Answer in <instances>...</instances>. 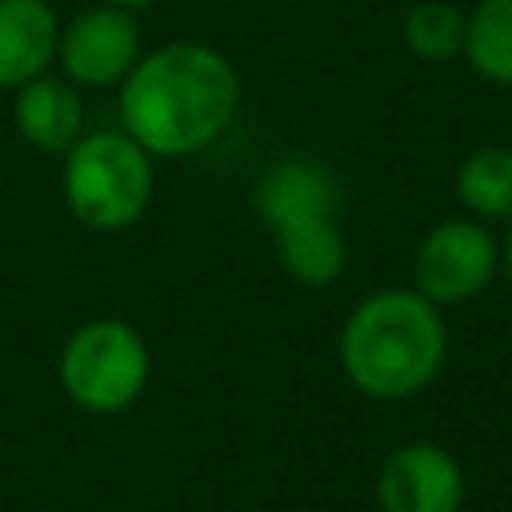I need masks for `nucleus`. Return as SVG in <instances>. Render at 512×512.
Returning <instances> with one entry per match:
<instances>
[{"label":"nucleus","mask_w":512,"mask_h":512,"mask_svg":"<svg viewBox=\"0 0 512 512\" xmlns=\"http://www.w3.org/2000/svg\"><path fill=\"white\" fill-rule=\"evenodd\" d=\"M56 48V12L44 0H0V88L36 80Z\"/></svg>","instance_id":"8"},{"label":"nucleus","mask_w":512,"mask_h":512,"mask_svg":"<svg viewBox=\"0 0 512 512\" xmlns=\"http://www.w3.org/2000/svg\"><path fill=\"white\" fill-rule=\"evenodd\" d=\"M240 104L228 56L208 44H164L124 76L120 120L148 156H192L208 148Z\"/></svg>","instance_id":"1"},{"label":"nucleus","mask_w":512,"mask_h":512,"mask_svg":"<svg viewBox=\"0 0 512 512\" xmlns=\"http://www.w3.org/2000/svg\"><path fill=\"white\" fill-rule=\"evenodd\" d=\"M272 232H276V256L296 280L320 288L344 272V240H340L332 212L292 216V220L272 224Z\"/></svg>","instance_id":"10"},{"label":"nucleus","mask_w":512,"mask_h":512,"mask_svg":"<svg viewBox=\"0 0 512 512\" xmlns=\"http://www.w3.org/2000/svg\"><path fill=\"white\" fill-rule=\"evenodd\" d=\"M460 200L484 220H512V148H480L464 160L456 180Z\"/></svg>","instance_id":"13"},{"label":"nucleus","mask_w":512,"mask_h":512,"mask_svg":"<svg viewBox=\"0 0 512 512\" xmlns=\"http://www.w3.org/2000/svg\"><path fill=\"white\" fill-rule=\"evenodd\" d=\"M136 52H140V28L120 4H100L80 12L60 40V60L68 80L84 88H104L112 80H124L136 64Z\"/></svg>","instance_id":"6"},{"label":"nucleus","mask_w":512,"mask_h":512,"mask_svg":"<svg viewBox=\"0 0 512 512\" xmlns=\"http://www.w3.org/2000/svg\"><path fill=\"white\" fill-rule=\"evenodd\" d=\"M256 208L264 224H280L292 216L332 212L336 208V184L324 164L316 160H280L272 164L256 184Z\"/></svg>","instance_id":"11"},{"label":"nucleus","mask_w":512,"mask_h":512,"mask_svg":"<svg viewBox=\"0 0 512 512\" xmlns=\"http://www.w3.org/2000/svg\"><path fill=\"white\" fill-rule=\"evenodd\" d=\"M468 16L456 4L424 0L404 16V40L420 60H448L464 48Z\"/></svg>","instance_id":"14"},{"label":"nucleus","mask_w":512,"mask_h":512,"mask_svg":"<svg viewBox=\"0 0 512 512\" xmlns=\"http://www.w3.org/2000/svg\"><path fill=\"white\" fill-rule=\"evenodd\" d=\"M348 380L372 400L420 392L444 360V320L420 292L388 288L356 304L340 336Z\"/></svg>","instance_id":"2"},{"label":"nucleus","mask_w":512,"mask_h":512,"mask_svg":"<svg viewBox=\"0 0 512 512\" xmlns=\"http://www.w3.org/2000/svg\"><path fill=\"white\" fill-rule=\"evenodd\" d=\"M376 492L384 512H460L464 472L436 444H404L388 456Z\"/></svg>","instance_id":"7"},{"label":"nucleus","mask_w":512,"mask_h":512,"mask_svg":"<svg viewBox=\"0 0 512 512\" xmlns=\"http://www.w3.org/2000/svg\"><path fill=\"white\" fill-rule=\"evenodd\" d=\"M104 4H120V8H136V4H152V0H104Z\"/></svg>","instance_id":"16"},{"label":"nucleus","mask_w":512,"mask_h":512,"mask_svg":"<svg viewBox=\"0 0 512 512\" xmlns=\"http://www.w3.org/2000/svg\"><path fill=\"white\" fill-rule=\"evenodd\" d=\"M64 196L88 228H128L152 200V156L128 132H88L68 148Z\"/></svg>","instance_id":"3"},{"label":"nucleus","mask_w":512,"mask_h":512,"mask_svg":"<svg viewBox=\"0 0 512 512\" xmlns=\"http://www.w3.org/2000/svg\"><path fill=\"white\" fill-rule=\"evenodd\" d=\"M16 128L40 152H68L80 140V128H84L80 92L68 80H56V76H44L40 72L36 80L20 84V96H16Z\"/></svg>","instance_id":"9"},{"label":"nucleus","mask_w":512,"mask_h":512,"mask_svg":"<svg viewBox=\"0 0 512 512\" xmlns=\"http://www.w3.org/2000/svg\"><path fill=\"white\" fill-rule=\"evenodd\" d=\"M472 68L492 84H512V0H480L464 28Z\"/></svg>","instance_id":"12"},{"label":"nucleus","mask_w":512,"mask_h":512,"mask_svg":"<svg viewBox=\"0 0 512 512\" xmlns=\"http://www.w3.org/2000/svg\"><path fill=\"white\" fill-rule=\"evenodd\" d=\"M60 380L80 408L120 412L148 380V348L124 320H92L64 344Z\"/></svg>","instance_id":"4"},{"label":"nucleus","mask_w":512,"mask_h":512,"mask_svg":"<svg viewBox=\"0 0 512 512\" xmlns=\"http://www.w3.org/2000/svg\"><path fill=\"white\" fill-rule=\"evenodd\" d=\"M496 272V240L472 220L436 224L416 252V292L432 304H460L476 296Z\"/></svg>","instance_id":"5"},{"label":"nucleus","mask_w":512,"mask_h":512,"mask_svg":"<svg viewBox=\"0 0 512 512\" xmlns=\"http://www.w3.org/2000/svg\"><path fill=\"white\" fill-rule=\"evenodd\" d=\"M504 264H508V276H512V232H508V240H504Z\"/></svg>","instance_id":"15"}]
</instances>
